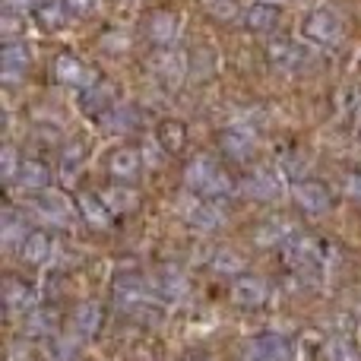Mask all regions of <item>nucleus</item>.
Masks as SVG:
<instances>
[{
    "label": "nucleus",
    "instance_id": "nucleus-1",
    "mask_svg": "<svg viewBox=\"0 0 361 361\" xmlns=\"http://www.w3.org/2000/svg\"><path fill=\"white\" fill-rule=\"evenodd\" d=\"M184 180L190 190H197L200 197H228L235 190V180L228 178V171L219 162H212L209 156H197L184 171Z\"/></svg>",
    "mask_w": 361,
    "mask_h": 361
},
{
    "label": "nucleus",
    "instance_id": "nucleus-2",
    "mask_svg": "<svg viewBox=\"0 0 361 361\" xmlns=\"http://www.w3.org/2000/svg\"><path fill=\"white\" fill-rule=\"evenodd\" d=\"M301 35L307 38L311 44H324V48H333V44L343 42L345 35V23L333 6H317L311 16L305 19L301 25Z\"/></svg>",
    "mask_w": 361,
    "mask_h": 361
},
{
    "label": "nucleus",
    "instance_id": "nucleus-3",
    "mask_svg": "<svg viewBox=\"0 0 361 361\" xmlns=\"http://www.w3.org/2000/svg\"><path fill=\"white\" fill-rule=\"evenodd\" d=\"M282 257L286 263L295 269V273H317L320 263H324V247H320L317 238L311 235H292L286 244H282Z\"/></svg>",
    "mask_w": 361,
    "mask_h": 361
},
{
    "label": "nucleus",
    "instance_id": "nucleus-4",
    "mask_svg": "<svg viewBox=\"0 0 361 361\" xmlns=\"http://www.w3.org/2000/svg\"><path fill=\"white\" fill-rule=\"evenodd\" d=\"M292 197L298 203V209L305 216H326L333 206V197H330V187L324 180H295L292 184Z\"/></svg>",
    "mask_w": 361,
    "mask_h": 361
},
{
    "label": "nucleus",
    "instance_id": "nucleus-5",
    "mask_svg": "<svg viewBox=\"0 0 361 361\" xmlns=\"http://www.w3.org/2000/svg\"><path fill=\"white\" fill-rule=\"evenodd\" d=\"M269 61H273V67H279V70L298 73V70H305L307 63H311V51H307L305 44H298V42L279 38V42L269 44Z\"/></svg>",
    "mask_w": 361,
    "mask_h": 361
},
{
    "label": "nucleus",
    "instance_id": "nucleus-6",
    "mask_svg": "<svg viewBox=\"0 0 361 361\" xmlns=\"http://www.w3.org/2000/svg\"><path fill=\"white\" fill-rule=\"evenodd\" d=\"M51 70H54V80L67 89H86V86L95 82L92 73H89V67L76 54H57Z\"/></svg>",
    "mask_w": 361,
    "mask_h": 361
},
{
    "label": "nucleus",
    "instance_id": "nucleus-7",
    "mask_svg": "<svg viewBox=\"0 0 361 361\" xmlns=\"http://www.w3.org/2000/svg\"><path fill=\"white\" fill-rule=\"evenodd\" d=\"M178 32H180V16L175 10H156L152 19L146 23V38H149V44H156V48H171Z\"/></svg>",
    "mask_w": 361,
    "mask_h": 361
},
{
    "label": "nucleus",
    "instance_id": "nucleus-8",
    "mask_svg": "<svg viewBox=\"0 0 361 361\" xmlns=\"http://www.w3.org/2000/svg\"><path fill=\"white\" fill-rule=\"evenodd\" d=\"M152 73H156L165 86H178L187 76V54H180L175 48H159V54L152 57Z\"/></svg>",
    "mask_w": 361,
    "mask_h": 361
},
{
    "label": "nucleus",
    "instance_id": "nucleus-9",
    "mask_svg": "<svg viewBox=\"0 0 361 361\" xmlns=\"http://www.w3.org/2000/svg\"><path fill=\"white\" fill-rule=\"evenodd\" d=\"M187 222L193 228H203V231H212L225 222V209L219 203V197H200L187 206Z\"/></svg>",
    "mask_w": 361,
    "mask_h": 361
},
{
    "label": "nucleus",
    "instance_id": "nucleus-10",
    "mask_svg": "<svg viewBox=\"0 0 361 361\" xmlns=\"http://www.w3.org/2000/svg\"><path fill=\"white\" fill-rule=\"evenodd\" d=\"M105 165H108V171H111V178H118V180H137L140 178V169H143V159H140L137 146H118V149L108 152Z\"/></svg>",
    "mask_w": 361,
    "mask_h": 361
},
{
    "label": "nucleus",
    "instance_id": "nucleus-11",
    "mask_svg": "<svg viewBox=\"0 0 361 361\" xmlns=\"http://www.w3.org/2000/svg\"><path fill=\"white\" fill-rule=\"evenodd\" d=\"M29 63H32V54L23 42H6L4 48H0V73H4L6 82L23 80Z\"/></svg>",
    "mask_w": 361,
    "mask_h": 361
},
{
    "label": "nucleus",
    "instance_id": "nucleus-12",
    "mask_svg": "<svg viewBox=\"0 0 361 361\" xmlns=\"http://www.w3.org/2000/svg\"><path fill=\"white\" fill-rule=\"evenodd\" d=\"M247 361H292V345L282 336H257L247 345Z\"/></svg>",
    "mask_w": 361,
    "mask_h": 361
},
{
    "label": "nucleus",
    "instance_id": "nucleus-13",
    "mask_svg": "<svg viewBox=\"0 0 361 361\" xmlns=\"http://www.w3.org/2000/svg\"><path fill=\"white\" fill-rule=\"evenodd\" d=\"M80 105H82V111H86L89 118H99L102 121L114 108V86H111V82H92V86L82 89Z\"/></svg>",
    "mask_w": 361,
    "mask_h": 361
},
{
    "label": "nucleus",
    "instance_id": "nucleus-14",
    "mask_svg": "<svg viewBox=\"0 0 361 361\" xmlns=\"http://www.w3.org/2000/svg\"><path fill=\"white\" fill-rule=\"evenodd\" d=\"M35 212L54 225H67L70 216H73V206H70V200L61 190H42L35 200Z\"/></svg>",
    "mask_w": 361,
    "mask_h": 361
},
{
    "label": "nucleus",
    "instance_id": "nucleus-15",
    "mask_svg": "<svg viewBox=\"0 0 361 361\" xmlns=\"http://www.w3.org/2000/svg\"><path fill=\"white\" fill-rule=\"evenodd\" d=\"M152 292L165 301H180L187 295V276L178 267H159L152 276Z\"/></svg>",
    "mask_w": 361,
    "mask_h": 361
},
{
    "label": "nucleus",
    "instance_id": "nucleus-16",
    "mask_svg": "<svg viewBox=\"0 0 361 361\" xmlns=\"http://www.w3.org/2000/svg\"><path fill=\"white\" fill-rule=\"evenodd\" d=\"M267 295V282L260 276H238L235 286H231V301L241 307H260Z\"/></svg>",
    "mask_w": 361,
    "mask_h": 361
},
{
    "label": "nucleus",
    "instance_id": "nucleus-17",
    "mask_svg": "<svg viewBox=\"0 0 361 361\" xmlns=\"http://www.w3.org/2000/svg\"><path fill=\"white\" fill-rule=\"evenodd\" d=\"M219 143H222L225 156H231V159H247L250 152H254V146H257V133L247 130V127H241V124H235V127H228V130L219 137Z\"/></svg>",
    "mask_w": 361,
    "mask_h": 361
},
{
    "label": "nucleus",
    "instance_id": "nucleus-18",
    "mask_svg": "<svg viewBox=\"0 0 361 361\" xmlns=\"http://www.w3.org/2000/svg\"><path fill=\"white\" fill-rule=\"evenodd\" d=\"M51 250H54V238L42 228L29 231V238L19 244V257H23V263H29V267H42L51 257Z\"/></svg>",
    "mask_w": 361,
    "mask_h": 361
},
{
    "label": "nucleus",
    "instance_id": "nucleus-19",
    "mask_svg": "<svg viewBox=\"0 0 361 361\" xmlns=\"http://www.w3.org/2000/svg\"><path fill=\"white\" fill-rule=\"evenodd\" d=\"M102 305H95V301H86V305H80L73 311V320H70V326H73V336L76 339H92L95 333L102 330Z\"/></svg>",
    "mask_w": 361,
    "mask_h": 361
},
{
    "label": "nucleus",
    "instance_id": "nucleus-20",
    "mask_svg": "<svg viewBox=\"0 0 361 361\" xmlns=\"http://www.w3.org/2000/svg\"><path fill=\"white\" fill-rule=\"evenodd\" d=\"M76 206H80L82 219H86L92 228H108L111 219H114V212L108 209V203H105L102 193H80V197H76Z\"/></svg>",
    "mask_w": 361,
    "mask_h": 361
},
{
    "label": "nucleus",
    "instance_id": "nucleus-21",
    "mask_svg": "<svg viewBox=\"0 0 361 361\" xmlns=\"http://www.w3.org/2000/svg\"><path fill=\"white\" fill-rule=\"evenodd\" d=\"M244 23H247L250 32H273V25L279 23V4H273V0H257V4L247 6V13H244Z\"/></svg>",
    "mask_w": 361,
    "mask_h": 361
},
{
    "label": "nucleus",
    "instance_id": "nucleus-22",
    "mask_svg": "<svg viewBox=\"0 0 361 361\" xmlns=\"http://www.w3.org/2000/svg\"><path fill=\"white\" fill-rule=\"evenodd\" d=\"M48 165L38 162V159H23V169L16 175V187L25 193H42L48 187Z\"/></svg>",
    "mask_w": 361,
    "mask_h": 361
},
{
    "label": "nucleus",
    "instance_id": "nucleus-23",
    "mask_svg": "<svg viewBox=\"0 0 361 361\" xmlns=\"http://www.w3.org/2000/svg\"><path fill=\"white\" fill-rule=\"evenodd\" d=\"M156 140H159V146H162L165 152H171V156L184 152V146H187V127H184V121L165 118L162 124L156 127Z\"/></svg>",
    "mask_w": 361,
    "mask_h": 361
},
{
    "label": "nucleus",
    "instance_id": "nucleus-24",
    "mask_svg": "<svg viewBox=\"0 0 361 361\" xmlns=\"http://www.w3.org/2000/svg\"><path fill=\"white\" fill-rule=\"evenodd\" d=\"M4 305L10 314H25L35 305V292H32V286H25L23 279H6L4 282Z\"/></svg>",
    "mask_w": 361,
    "mask_h": 361
},
{
    "label": "nucleus",
    "instance_id": "nucleus-25",
    "mask_svg": "<svg viewBox=\"0 0 361 361\" xmlns=\"http://www.w3.org/2000/svg\"><path fill=\"white\" fill-rule=\"evenodd\" d=\"M241 190L247 193V197H254V200H276L279 197V175L260 169V171H254V175L244 180Z\"/></svg>",
    "mask_w": 361,
    "mask_h": 361
},
{
    "label": "nucleus",
    "instance_id": "nucleus-26",
    "mask_svg": "<svg viewBox=\"0 0 361 361\" xmlns=\"http://www.w3.org/2000/svg\"><path fill=\"white\" fill-rule=\"evenodd\" d=\"M25 238H29L25 235V219L16 209H4V219H0V241H4V247H16Z\"/></svg>",
    "mask_w": 361,
    "mask_h": 361
},
{
    "label": "nucleus",
    "instance_id": "nucleus-27",
    "mask_svg": "<svg viewBox=\"0 0 361 361\" xmlns=\"http://www.w3.org/2000/svg\"><path fill=\"white\" fill-rule=\"evenodd\" d=\"M82 162H86V146L82 143H67L61 152V180L63 184H73L80 175Z\"/></svg>",
    "mask_w": 361,
    "mask_h": 361
},
{
    "label": "nucleus",
    "instance_id": "nucleus-28",
    "mask_svg": "<svg viewBox=\"0 0 361 361\" xmlns=\"http://www.w3.org/2000/svg\"><path fill=\"white\" fill-rule=\"evenodd\" d=\"M102 197H105L108 209H111L114 216H127V212H133L140 206L137 190H130V187H108Z\"/></svg>",
    "mask_w": 361,
    "mask_h": 361
},
{
    "label": "nucleus",
    "instance_id": "nucleus-29",
    "mask_svg": "<svg viewBox=\"0 0 361 361\" xmlns=\"http://www.w3.org/2000/svg\"><path fill=\"white\" fill-rule=\"evenodd\" d=\"M102 124H105V130H111V133H127L137 127V111H133L130 105H114L111 111L102 118Z\"/></svg>",
    "mask_w": 361,
    "mask_h": 361
},
{
    "label": "nucleus",
    "instance_id": "nucleus-30",
    "mask_svg": "<svg viewBox=\"0 0 361 361\" xmlns=\"http://www.w3.org/2000/svg\"><path fill=\"white\" fill-rule=\"evenodd\" d=\"M292 235H295L292 225H286V222H279V219H273V222L260 225V228L254 231V241L263 244V247H269V244H286Z\"/></svg>",
    "mask_w": 361,
    "mask_h": 361
},
{
    "label": "nucleus",
    "instance_id": "nucleus-31",
    "mask_svg": "<svg viewBox=\"0 0 361 361\" xmlns=\"http://www.w3.org/2000/svg\"><path fill=\"white\" fill-rule=\"evenodd\" d=\"M324 355H326V361H361V349L352 343V339L336 336V339H330V343H326Z\"/></svg>",
    "mask_w": 361,
    "mask_h": 361
},
{
    "label": "nucleus",
    "instance_id": "nucleus-32",
    "mask_svg": "<svg viewBox=\"0 0 361 361\" xmlns=\"http://www.w3.org/2000/svg\"><path fill=\"white\" fill-rule=\"evenodd\" d=\"M63 4H42L38 6V13H35V19H38V25H42L44 32H57V29H63Z\"/></svg>",
    "mask_w": 361,
    "mask_h": 361
},
{
    "label": "nucleus",
    "instance_id": "nucleus-33",
    "mask_svg": "<svg viewBox=\"0 0 361 361\" xmlns=\"http://www.w3.org/2000/svg\"><path fill=\"white\" fill-rule=\"evenodd\" d=\"M244 267H247V260H244L238 250H219V254L212 257V269H216V273H241Z\"/></svg>",
    "mask_w": 361,
    "mask_h": 361
},
{
    "label": "nucleus",
    "instance_id": "nucleus-34",
    "mask_svg": "<svg viewBox=\"0 0 361 361\" xmlns=\"http://www.w3.org/2000/svg\"><path fill=\"white\" fill-rule=\"evenodd\" d=\"M19 169H23V159H19V152L13 149V146H4V152H0V175H4L6 184H16Z\"/></svg>",
    "mask_w": 361,
    "mask_h": 361
},
{
    "label": "nucleus",
    "instance_id": "nucleus-35",
    "mask_svg": "<svg viewBox=\"0 0 361 361\" xmlns=\"http://www.w3.org/2000/svg\"><path fill=\"white\" fill-rule=\"evenodd\" d=\"M206 10H209L216 19H222V23H235V19L241 16L235 0H206Z\"/></svg>",
    "mask_w": 361,
    "mask_h": 361
},
{
    "label": "nucleus",
    "instance_id": "nucleus-36",
    "mask_svg": "<svg viewBox=\"0 0 361 361\" xmlns=\"http://www.w3.org/2000/svg\"><path fill=\"white\" fill-rule=\"evenodd\" d=\"M19 25H23L19 13H16V10H6V13H4V25H0V29H4V38H6V42H16Z\"/></svg>",
    "mask_w": 361,
    "mask_h": 361
},
{
    "label": "nucleus",
    "instance_id": "nucleus-37",
    "mask_svg": "<svg viewBox=\"0 0 361 361\" xmlns=\"http://www.w3.org/2000/svg\"><path fill=\"white\" fill-rule=\"evenodd\" d=\"M51 326H54V314L48 311H38L29 317V333H48Z\"/></svg>",
    "mask_w": 361,
    "mask_h": 361
},
{
    "label": "nucleus",
    "instance_id": "nucleus-38",
    "mask_svg": "<svg viewBox=\"0 0 361 361\" xmlns=\"http://www.w3.org/2000/svg\"><path fill=\"white\" fill-rule=\"evenodd\" d=\"M343 190L349 200H355V203H361V169L358 171H349L343 180Z\"/></svg>",
    "mask_w": 361,
    "mask_h": 361
},
{
    "label": "nucleus",
    "instance_id": "nucleus-39",
    "mask_svg": "<svg viewBox=\"0 0 361 361\" xmlns=\"http://www.w3.org/2000/svg\"><path fill=\"white\" fill-rule=\"evenodd\" d=\"M61 4H63V10H67V16H86L95 0H61Z\"/></svg>",
    "mask_w": 361,
    "mask_h": 361
},
{
    "label": "nucleus",
    "instance_id": "nucleus-40",
    "mask_svg": "<svg viewBox=\"0 0 361 361\" xmlns=\"http://www.w3.org/2000/svg\"><path fill=\"white\" fill-rule=\"evenodd\" d=\"M32 4H35V0H4L6 10H16V13H25Z\"/></svg>",
    "mask_w": 361,
    "mask_h": 361
},
{
    "label": "nucleus",
    "instance_id": "nucleus-41",
    "mask_svg": "<svg viewBox=\"0 0 361 361\" xmlns=\"http://www.w3.org/2000/svg\"><path fill=\"white\" fill-rule=\"evenodd\" d=\"M352 108H355V114H361V89H355V95H352Z\"/></svg>",
    "mask_w": 361,
    "mask_h": 361
},
{
    "label": "nucleus",
    "instance_id": "nucleus-42",
    "mask_svg": "<svg viewBox=\"0 0 361 361\" xmlns=\"http://www.w3.org/2000/svg\"><path fill=\"white\" fill-rule=\"evenodd\" d=\"M273 4H282V0H273Z\"/></svg>",
    "mask_w": 361,
    "mask_h": 361
}]
</instances>
